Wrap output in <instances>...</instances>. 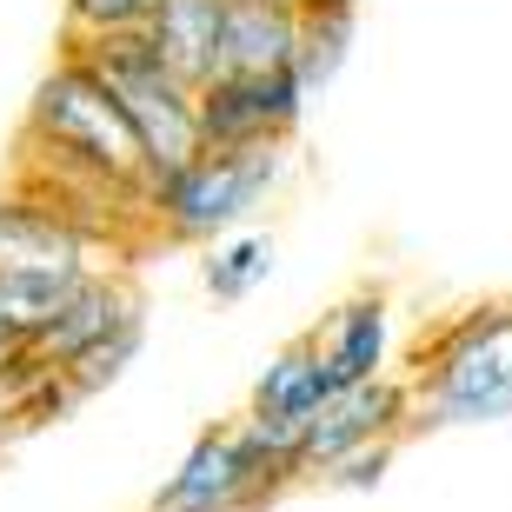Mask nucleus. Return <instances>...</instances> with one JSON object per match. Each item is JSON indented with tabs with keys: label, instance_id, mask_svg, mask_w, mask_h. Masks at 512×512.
<instances>
[{
	"label": "nucleus",
	"instance_id": "obj_1",
	"mask_svg": "<svg viewBox=\"0 0 512 512\" xmlns=\"http://www.w3.org/2000/svg\"><path fill=\"white\" fill-rule=\"evenodd\" d=\"M399 380L413 399V433L512 419V293L459 306L453 320L426 326Z\"/></svg>",
	"mask_w": 512,
	"mask_h": 512
},
{
	"label": "nucleus",
	"instance_id": "obj_2",
	"mask_svg": "<svg viewBox=\"0 0 512 512\" xmlns=\"http://www.w3.org/2000/svg\"><path fill=\"white\" fill-rule=\"evenodd\" d=\"M27 153L47 160V180H80V187L100 193H127L133 207L147 200V160H140V140L120 120V107L107 100L87 60L67 54L40 74L34 100H27Z\"/></svg>",
	"mask_w": 512,
	"mask_h": 512
},
{
	"label": "nucleus",
	"instance_id": "obj_3",
	"mask_svg": "<svg viewBox=\"0 0 512 512\" xmlns=\"http://www.w3.org/2000/svg\"><path fill=\"white\" fill-rule=\"evenodd\" d=\"M293 147H240V153H193L187 167L147 180L140 220L173 247H213L253 227V213L286 187Z\"/></svg>",
	"mask_w": 512,
	"mask_h": 512
},
{
	"label": "nucleus",
	"instance_id": "obj_4",
	"mask_svg": "<svg viewBox=\"0 0 512 512\" xmlns=\"http://www.w3.org/2000/svg\"><path fill=\"white\" fill-rule=\"evenodd\" d=\"M293 486H300L293 453L266 446L247 419H227V426L193 433L180 466L153 486L147 512H266Z\"/></svg>",
	"mask_w": 512,
	"mask_h": 512
},
{
	"label": "nucleus",
	"instance_id": "obj_5",
	"mask_svg": "<svg viewBox=\"0 0 512 512\" xmlns=\"http://www.w3.org/2000/svg\"><path fill=\"white\" fill-rule=\"evenodd\" d=\"M67 54L87 60V74L107 87V100L120 107V120L133 127L140 140V160H147V180L160 173L187 167L193 153H200V127H193V87L153 60V47L140 34H120V40H80Z\"/></svg>",
	"mask_w": 512,
	"mask_h": 512
},
{
	"label": "nucleus",
	"instance_id": "obj_6",
	"mask_svg": "<svg viewBox=\"0 0 512 512\" xmlns=\"http://www.w3.org/2000/svg\"><path fill=\"white\" fill-rule=\"evenodd\" d=\"M306 120V94L293 67L280 74H213L193 94L200 153H240V147H293Z\"/></svg>",
	"mask_w": 512,
	"mask_h": 512
},
{
	"label": "nucleus",
	"instance_id": "obj_7",
	"mask_svg": "<svg viewBox=\"0 0 512 512\" xmlns=\"http://www.w3.org/2000/svg\"><path fill=\"white\" fill-rule=\"evenodd\" d=\"M94 273H107L94 233H80L67 213H54L34 193H0V280L80 286Z\"/></svg>",
	"mask_w": 512,
	"mask_h": 512
},
{
	"label": "nucleus",
	"instance_id": "obj_8",
	"mask_svg": "<svg viewBox=\"0 0 512 512\" xmlns=\"http://www.w3.org/2000/svg\"><path fill=\"white\" fill-rule=\"evenodd\" d=\"M380 439H413V399L406 380L386 373L373 386H340V393L320 406V419L300 433L293 446V466H300V486H313L320 473H333L346 453L360 446H380Z\"/></svg>",
	"mask_w": 512,
	"mask_h": 512
},
{
	"label": "nucleus",
	"instance_id": "obj_9",
	"mask_svg": "<svg viewBox=\"0 0 512 512\" xmlns=\"http://www.w3.org/2000/svg\"><path fill=\"white\" fill-rule=\"evenodd\" d=\"M340 393L333 386V373H326V360L313 353V340H286L273 360L253 373V386H247V426L266 439V446H280V453H293L300 446V433L320 419V406Z\"/></svg>",
	"mask_w": 512,
	"mask_h": 512
},
{
	"label": "nucleus",
	"instance_id": "obj_10",
	"mask_svg": "<svg viewBox=\"0 0 512 512\" xmlns=\"http://www.w3.org/2000/svg\"><path fill=\"white\" fill-rule=\"evenodd\" d=\"M147 320V306H140V293H133L120 273H94V280H80L60 293L54 320L40 326V340L27 346L47 373H67L74 360H87L94 346H107L114 333H127V326Z\"/></svg>",
	"mask_w": 512,
	"mask_h": 512
},
{
	"label": "nucleus",
	"instance_id": "obj_11",
	"mask_svg": "<svg viewBox=\"0 0 512 512\" xmlns=\"http://www.w3.org/2000/svg\"><path fill=\"white\" fill-rule=\"evenodd\" d=\"M306 340L326 360L333 386H373L393 373V300H386L380 286H360L340 306H326Z\"/></svg>",
	"mask_w": 512,
	"mask_h": 512
},
{
	"label": "nucleus",
	"instance_id": "obj_12",
	"mask_svg": "<svg viewBox=\"0 0 512 512\" xmlns=\"http://www.w3.org/2000/svg\"><path fill=\"white\" fill-rule=\"evenodd\" d=\"M140 40L180 87H207L220 74V0H153Z\"/></svg>",
	"mask_w": 512,
	"mask_h": 512
},
{
	"label": "nucleus",
	"instance_id": "obj_13",
	"mask_svg": "<svg viewBox=\"0 0 512 512\" xmlns=\"http://www.w3.org/2000/svg\"><path fill=\"white\" fill-rule=\"evenodd\" d=\"M360 47V0H293V80L300 94H326Z\"/></svg>",
	"mask_w": 512,
	"mask_h": 512
},
{
	"label": "nucleus",
	"instance_id": "obj_14",
	"mask_svg": "<svg viewBox=\"0 0 512 512\" xmlns=\"http://www.w3.org/2000/svg\"><path fill=\"white\" fill-rule=\"evenodd\" d=\"M293 67V0H220V74Z\"/></svg>",
	"mask_w": 512,
	"mask_h": 512
},
{
	"label": "nucleus",
	"instance_id": "obj_15",
	"mask_svg": "<svg viewBox=\"0 0 512 512\" xmlns=\"http://www.w3.org/2000/svg\"><path fill=\"white\" fill-rule=\"evenodd\" d=\"M273 233L260 227H240L227 233V240H213V247H200V286H207V300L220 306H240L253 300L266 280H273Z\"/></svg>",
	"mask_w": 512,
	"mask_h": 512
},
{
	"label": "nucleus",
	"instance_id": "obj_16",
	"mask_svg": "<svg viewBox=\"0 0 512 512\" xmlns=\"http://www.w3.org/2000/svg\"><path fill=\"white\" fill-rule=\"evenodd\" d=\"M74 413V399L67 386L34 360V353H20L14 366H0V446L20 433H34V426H54V419Z\"/></svg>",
	"mask_w": 512,
	"mask_h": 512
},
{
	"label": "nucleus",
	"instance_id": "obj_17",
	"mask_svg": "<svg viewBox=\"0 0 512 512\" xmlns=\"http://www.w3.org/2000/svg\"><path fill=\"white\" fill-rule=\"evenodd\" d=\"M67 286H34V280H0V346H14V353H27V346L40 340V326L54 320V306Z\"/></svg>",
	"mask_w": 512,
	"mask_h": 512
},
{
	"label": "nucleus",
	"instance_id": "obj_18",
	"mask_svg": "<svg viewBox=\"0 0 512 512\" xmlns=\"http://www.w3.org/2000/svg\"><path fill=\"white\" fill-rule=\"evenodd\" d=\"M147 14H153V0H67V47H80V40L140 34Z\"/></svg>",
	"mask_w": 512,
	"mask_h": 512
},
{
	"label": "nucleus",
	"instance_id": "obj_19",
	"mask_svg": "<svg viewBox=\"0 0 512 512\" xmlns=\"http://www.w3.org/2000/svg\"><path fill=\"white\" fill-rule=\"evenodd\" d=\"M399 446H406V439H380V446H360V453H346L333 473H320L313 486H326V493H373V486L386 479V466L399 459Z\"/></svg>",
	"mask_w": 512,
	"mask_h": 512
},
{
	"label": "nucleus",
	"instance_id": "obj_20",
	"mask_svg": "<svg viewBox=\"0 0 512 512\" xmlns=\"http://www.w3.org/2000/svg\"><path fill=\"white\" fill-rule=\"evenodd\" d=\"M20 360V353H14V346H0V366H14Z\"/></svg>",
	"mask_w": 512,
	"mask_h": 512
}]
</instances>
